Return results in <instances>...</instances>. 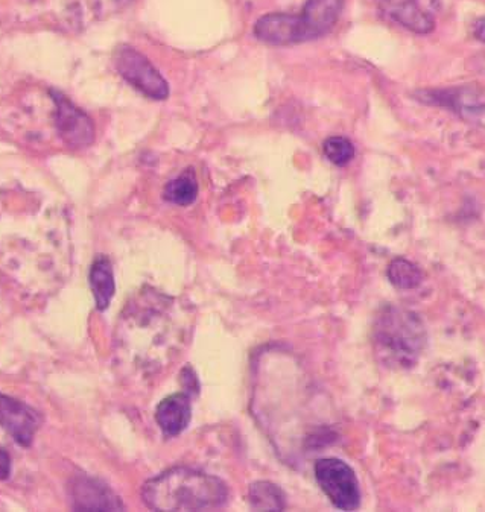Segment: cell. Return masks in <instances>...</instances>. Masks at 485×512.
<instances>
[{
	"label": "cell",
	"instance_id": "cell-1",
	"mask_svg": "<svg viewBox=\"0 0 485 512\" xmlns=\"http://www.w3.org/2000/svg\"><path fill=\"white\" fill-rule=\"evenodd\" d=\"M192 330L191 307L156 289L143 288L128 301L116 327L119 364L142 379L162 376L188 347Z\"/></svg>",
	"mask_w": 485,
	"mask_h": 512
},
{
	"label": "cell",
	"instance_id": "cell-2",
	"mask_svg": "<svg viewBox=\"0 0 485 512\" xmlns=\"http://www.w3.org/2000/svg\"><path fill=\"white\" fill-rule=\"evenodd\" d=\"M143 502L154 511H213L229 500V488L216 476L188 467H175L149 479Z\"/></svg>",
	"mask_w": 485,
	"mask_h": 512
},
{
	"label": "cell",
	"instance_id": "cell-3",
	"mask_svg": "<svg viewBox=\"0 0 485 512\" xmlns=\"http://www.w3.org/2000/svg\"><path fill=\"white\" fill-rule=\"evenodd\" d=\"M373 347L382 364L390 368H413L428 341L422 318L403 307H382L373 326Z\"/></svg>",
	"mask_w": 485,
	"mask_h": 512
},
{
	"label": "cell",
	"instance_id": "cell-4",
	"mask_svg": "<svg viewBox=\"0 0 485 512\" xmlns=\"http://www.w3.org/2000/svg\"><path fill=\"white\" fill-rule=\"evenodd\" d=\"M344 0H308L302 14L273 13L254 25L257 40L271 46L298 45L323 37L337 25Z\"/></svg>",
	"mask_w": 485,
	"mask_h": 512
},
{
	"label": "cell",
	"instance_id": "cell-5",
	"mask_svg": "<svg viewBox=\"0 0 485 512\" xmlns=\"http://www.w3.org/2000/svg\"><path fill=\"white\" fill-rule=\"evenodd\" d=\"M113 61L119 75L146 98L154 101H165L169 98L168 83L142 52L131 46L122 45L116 49Z\"/></svg>",
	"mask_w": 485,
	"mask_h": 512
},
{
	"label": "cell",
	"instance_id": "cell-6",
	"mask_svg": "<svg viewBox=\"0 0 485 512\" xmlns=\"http://www.w3.org/2000/svg\"><path fill=\"white\" fill-rule=\"evenodd\" d=\"M315 479L338 509L355 511L361 506L359 481L347 462L337 458L320 459L315 464Z\"/></svg>",
	"mask_w": 485,
	"mask_h": 512
},
{
	"label": "cell",
	"instance_id": "cell-7",
	"mask_svg": "<svg viewBox=\"0 0 485 512\" xmlns=\"http://www.w3.org/2000/svg\"><path fill=\"white\" fill-rule=\"evenodd\" d=\"M416 98L423 104L449 108L466 121L485 124V92L482 90L472 87L422 90L416 93Z\"/></svg>",
	"mask_w": 485,
	"mask_h": 512
},
{
	"label": "cell",
	"instance_id": "cell-8",
	"mask_svg": "<svg viewBox=\"0 0 485 512\" xmlns=\"http://www.w3.org/2000/svg\"><path fill=\"white\" fill-rule=\"evenodd\" d=\"M57 113L55 124L61 139L73 149L87 148L95 140V125L83 110L72 104L63 93L51 90Z\"/></svg>",
	"mask_w": 485,
	"mask_h": 512
},
{
	"label": "cell",
	"instance_id": "cell-9",
	"mask_svg": "<svg viewBox=\"0 0 485 512\" xmlns=\"http://www.w3.org/2000/svg\"><path fill=\"white\" fill-rule=\"evenodd\" d=\"M42 426V415L26 403L0 394V427L7 430L20 446L34 443L35 433Z\"/></svg>",
	"mask_w": 485,
	"mask_h": 512
},
{
	"label": "cell",
	"instance_id": "cell-10",
	"mask_svg": "<svg viewBox=\"0 0 485 512\" xmlns=\"http://www.w3.org/2000/svg\"><path fill=\"white\" fill-rule=\"evenodd\" d=\"M73 509L77 511H121L124 503L107 485L87 476H78L70 485Z\"/></svg>",
	"mask_w": 485,
	"mask_h": 512
},
{
	"label": "cell",
	"instance_id": "cell-11",
	"mask_svg": "<svg viewBox=\"0 0 485 512\" xmlns=\"http://www.w3.org/2000/svg\"><path fill=\"white\" fill-rule=\"evenodd\" d=\"M192 420V402L188 392H177L157 406L156 421L165 437H178Z\"/></svg>",
	"mask_w": 485,
	"mask_h": 512
},
{
	"label": "cell",
	"instance_id": "cell-12",
	"mask_svg": "<svg viewBox=\"0 0 485 512\" xmlns=\"http://www.w3.org/2000/svg\"><path fill=\"white\" fill-rule=\"evenodd\" d=\"M90 288L98 310H107L115 295V274L107 257L99 256L90 269Z\"/></svg>",
	"mask_w": 485,
	"mask_h": 512
},
{
	"label": "cell",
	"instance_id": "cell-13",
	"mask_svg": "<svg viewBox=\"0 0 485 512\" xmlns=\"http://www.w3.org/2000/svg\"><path fill=\"white\" fill-rule=\"evenodd\" d=\"M393 17L411 31L417 34H428L434 29V17L420 7L417 0H405L402 4L397 5L393 11Z\"/></svg>",
	"mask_w": 485,
	"mask_h": 512
},
{
	"label": "cell",
	"instance_id": "cell-14",
	"mask_svg": "<svg viewBox=\"0 0 485 512\" xmlns=\"http://www.w3.org/2000/svg\"><path fill=\"white\" fill-rule=\"evenodd\" d=\"M251 508L259 511H282L286 508L285 493L271 482H254L248 491Z\"/></svg>",
	"mask_w": 485,
	"mask_h": 512
},
{
	"label": "cell",
	"instance_id": "cell-15",
	"mask_svg": "<svg viewBox=\"0 0 485 512\" xmlns=\"http://www.w3.org/2000/svg\"><path fill=\"white\" fill-rule=\"evenodd\" d=\"M197 195V180H195V175L189 171L184 172L175 180L169 181L166 184L165 190H163V196H165L166 201L181 207L194 204L195 200H197Z\"/></svg>",
	"mask_w": 485,
	"mask_h": 512
},
{
	"label": "cell",
	"instance_id": "cell-16",
	"mask_svg": "<svg viewBox=\"0 0 485 512\" xmlns=\"http://www.w3.org/2000/svg\"><path fill=\"white\" fill-rule=\"evenodd\" d=\"M388 279L393 283V286L399 289H416L422 285L423 272L416 263L409 262V260L394 259L388 266Z\"/></svg>",
	"mask_w": 485,
	"mask_h": 512
},
{
	"label": "cell",
	"instance_id": "cell-17",
	"mask_svg": "<svg viewBox=\"0 0 485 512\" xmlns=\"http://www.w3.org/2000/svg\"><path fill=\"white\" fill-rule=\"evenodd\" d=\"M324 155L335 166H346L355 157V146L347 137L333 136L324 142Z\"/></svg>",
	"mask_w": 485,
	"mask_h": 512
},
{
	"label": "cell",
	"instance_id": "cell-18",
	"mask_svg": "<svg viewBox=\"0 0 485 512\" xmlns=\"http://www.w3.org/2000/svg\"><path fill=\"white\" fill-rule=\"evenodd\" d=\"M11 458L2 447H0V481L10 478Z\"/></svg>",
	"mask_w": 485,
	"mask_h": 512
},
{
	"label": "cell",
	"instance_id": "cell-19",
	"mask_svg": "<svg viewBox=\"0 0 485 512\" xmlns=\"http://www.w3.org/2000/svg\"><path fill=\"white\" fill-rule=\"evenodd\" d=\"M473 35H475L478 42L485 43V17L476 20L475 25H473Z\"/></svg>",
	"mask_w": 485,
	"mask_h": 512
},
{
	"label": "cell",
	"instance_id": "cell-20",
	"mask_svg": "<svg viewBox=\"0 0 485 512\" xmlns=\"http://www.w3.org/2000/svg\"><path fill=\"white\" fill-rule=\"evenodd\" d=\"M470 67L476 72L485 73V52L484 54L476 55L472 61H470Z\"/></svg>",
	"mask_w": 485,
	"mask_h": 512
}]
</instances>
